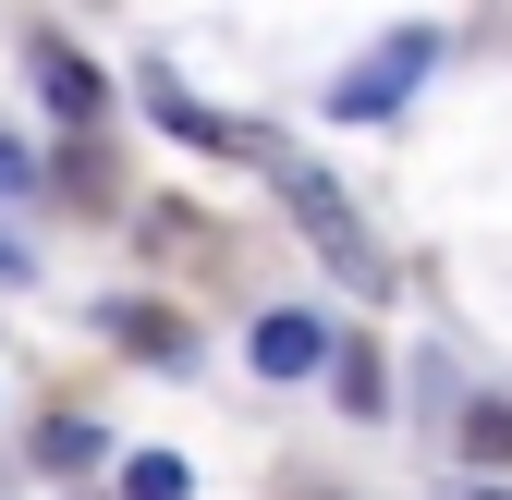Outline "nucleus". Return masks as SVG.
I'll return each mask as SVG.
<instances>
[{
  "label": "nucleus",
  "mask_w": 512,
  "mask_h": 500,
  "mask_svg": "<svg viewBox=\"0 0 512 500\" xmlns=\"http://www.w3.org/2000/svg\"><path fill=\"white\" fill-rule=\"evenodd\" d=\"M330 391H342L354 415H378V403H391V391H378V366H366V354H342V379H330Z\"/></svg>",
  "instance_id": "nucleus-8"
},
{
  "label": "nucleus",
  "mask_w": 512,
  "mask_h": 500,
  "mask_svg": "<svg viewBox=\"0 0 512 500\" xmlns=\"http://www.w3.org/2000/svg\"><path fill=\"white\" fill-rule=\"evenodd\" d=\"M25 183H37V159H25L13 135H0V196H25Z\"/></svg>",
  "instance_id": "nucleus-9"
},
{
  "label": "nucleus",
  "mask_w": 512,
  "mask_h": 500,
  "mask_svg": "<svg viewBox=\"0 0 512 500\" xmlns=\"http://www.w3.org/2000/svg\"><path fill=\"white\" fill-rule=\"evenodd\" d=\"M0 281H25V244H13V232H0Z\"/></svg>",
  "instance_id": "nucleus-10"
},
{
  "label": "nucleus",
  "mask_w": 512,
  "mask_h": 500,
  "mask_svg": "<svg viewBox=\"0 0 512 500\" xmlns=\"http://www.w3.org/2000/svg\"><path fill=\"white\" fill-rule=\"evenodd\" d=\"M122 500H196V464L183 452H122Z\"/></svg>",
  "instance_id": "nucleus-5"
},
{
  "label": "nucleus",
  "mask_w": 512,
  "mask_h": 500,
  "mask_svg": "<svg viewBox=\"0 0 512 500\" xmlns=\"http://www.w3.org/2000/svg\"><path fill=\"white\" fill-rule=\"evenodd\" d=\"M37 98H49L61 122H98V74H86V49L49 37V49H37Z\"/></svg>",
  "instance_id": "nucleus-4"
},
{
  "label": "nucleus",
  "mask_w": 512,
  "mask_h": 500,
  "mask_svg": "<svg viewBox=\"0 0 512 500\" xmlns=\"http://www.w3.org/2000/svg\"><path fill=\"white\" fill-rule=\"evenodd\" d=\"M256 366H269V379H305V366H330V330H317L305 305H269V318H256Z\"/></svg>",
  "instance_id": "nucleus-3"
},
{
  "label": "nucleus",
  "mask_w": 512,
  "mask_h": 500,
  "mask_svg": "<svg viewBox=\"0 0 512 500\" xmlns=\"http://www.w3.org/2000/svg\"><path fill=\"white\" fill-rule=\"evenodd\" d=\"M439 61V25H403V37H378L366 61H342V86H330V110L342 122H391L403 98H415V74Z\"/></svg>",
  "instance_id": "nucleus-1"
},
{
  "label": "nucleus",
  "mask_w": 512,
  "mask_h": 500,
  "mask_svg": "<svg viewBox=\"0 0 512 500\" xmlns=\"http://www.w3.org/2000/svg\"><path fill=\"white\" fill-rule=\"evenodd\" d=\"M122 342H135V354H183V318H159V305H122Z\"/></svg>",
  "instance_id": "nucleus-7"
},
{
  "label": "nucleus",
  "mask_w": 512,
  "mask_h": 500,
  "mask_svg": "<svg viewBox=\"0 0 512 500\" xmlns=\"http://www.w3.org/2000/svg\"><path fill=\"white\" fill-rule=\"evenodd\" d=\"M37 464H98V427H86V415H49V427H37Z\"/></svg>",
  "instance_id": "nucleus-6"
},
{
  "label": "nucleus",
  "mask_w": 512,
  "mask_h": 500,
  "mask_svg": "<svg viewBox=\"0 0 512 500\" xmlns=\"http://www.w3.org/2000/svg\"><path fill=\"white\" fill-rule=\"evenodd\" d=\"M281 208L305 220V244H317V257H330L342 281H378V244H366V220L330 196V171H305V159H281Z\"/></svg>",
  "instance_id": "nucleus-2"
}]
</instances>
